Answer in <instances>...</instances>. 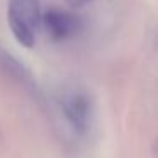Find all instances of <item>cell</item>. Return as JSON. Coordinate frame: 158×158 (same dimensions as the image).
I'll use <instances>...</instances> for the list:
<instances>
[{
	"instance_id": "obj_2",
	"label": "cell",
	"mask_w": 158,
	"mask_h": 158,
	"mask_svg": "<svg viewBox=\"0 0 158 158\" xmlns=\"http://www.w3.org/2000/svg\"><path fill=\"white\" fill-rule=\"evenodd\" d=\"M41 26L53 41H66L80 31L78 17L63 9H49L41 14Z\"/></svg>"
},
{
	"instance_id": "obj_4",
	"label": "cell",
	"mask_w": 158,
	"mask_h": 158,
	"mask_svg": "<svg viewBox=\"0 0 158 158\" xmlns=\"http://www.w3.org/2000/svg\"><path fill=\"white\" fill-rule=\"evenodd\" d=\"M72 7H83V5H87V4H90L92 0H66Z\"/></svg>"
},
{
	"instance_id": "obj_1",
	"label": "cell",
	"mask_w": 158,
	"mask_h": 158,
	"mask_svg": "<svg viewBox=\"0 0 158 158\" xmlns=\"http://www.w3.org/2000/svg\"><path fill=\"white\" fill-rule=\"evenodd\" d=\"M7 22L15 41L32 48L41 26L39 0H7Z\"/></svg>"
},
{
	"instance_id": "obj_3",
	"label": "cell",
	"mask_w": 158,
	"mask_h": 158,
	"mask_svg": "<svg viewBox=\"0 0 158 158\" xmlns=\"http://www.w3.org/2000/svg\"><path fill=\"white\" fill-rule=\"evenodd\" d=\"M63 110L66 119L75 129L83 131L89 124L90 117V100L85 94L72 92L63 99Z\"/></svg>"
}]
</instances>
